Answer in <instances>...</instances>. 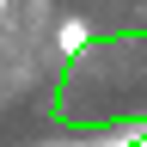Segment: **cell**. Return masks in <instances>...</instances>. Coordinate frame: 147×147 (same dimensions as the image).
Here are the masks:
<instances>
[{"label": "cell", "mask_w": 147, "mask_h": 147, "mask_svg": "<svg viewBox=\"0 0 147 147\" xmlns=\"http://www.w3.org/2000/svg\"><path fill=\"white\" fill-rule=\"evenodd\" d=\"M0 12H6V0H0Z\"/></svg>", "instance_id": "7a4b0ae2"}, {"label": "cell", "mask_w": 147, "mask_h": 147, "mask_svg": "<svg viewBox=\"0 0 147 147\" xmlns=\"http://www.w3.org/2000/svg\"><path fill=\"white\" fill-rule=\"evenodd\" d=\"M86 43H92V25H86V18H61L55 49H61V55H86Z\"/></svg>", "instance_id": "6da1fadb"}]
</instances>
